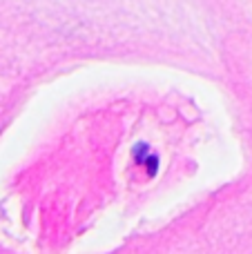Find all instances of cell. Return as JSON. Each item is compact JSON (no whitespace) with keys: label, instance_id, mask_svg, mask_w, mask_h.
<instances>
[]
</instances>
